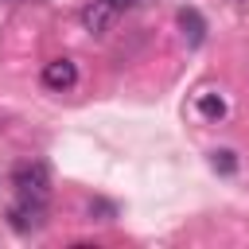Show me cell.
I'll use <instances>...</instances> for the list:
<instances>
[{"label":"cell","mask_w":249,"mask_h":249,"mask_svg":"<svg viewBox=\"0 0 249 249\" xmlns=\"http://www.w3.org/2000/svg\"><path fill=\"white\" fill-rule=\"evenodd\" d=\"M179 27L187 31L191 47H198V43H202V35H206V23H202V16H198L195 8H183V12H179Z\"/></svg>","instance_id":"6"},{"label":"cell","mask_w":249,"mask_h":249,"mask_svg":"<svg viewBox=\"0 0 249 249\" xmlns=\"http://www.w3.org/2000/svg\"><path fill=\"white\" fill-rule=\"evenodd\" d=\"M214 167H218V171H226V175H230V171H233V167H237V156H233V152H230V148H222V152H214Z\"/></svg>","instance_id":"7"},{"label":"cell","mask_w":249,"mask_h":249,"mask_svg":"<svg viewBox=\"0 0 249 249\" xmlns=\"http://www.w3.org/2000/svg\"><path fill=\"white\" fill-rule=\"evenodd\" d=\"M195 109H198L202 121H222V117L230 113V105H226L222 93H198V97H195Z\"/></svg>","instance_id":"5"},{"label":"cell","mask_w":249,"mask_h":249,"mask_svg":"<svg viewBox=\"0 0 249 249\" xmlns=\"http://www.w3.org/2000/svg\"><path fill=\"white\" fill-rule=\"evenodd\" d=\"M78 19H82V27H86L89 35H105V31L113 27V19H117V8H113L109 0H89Z\"/></svg>","instance_id":"3"},{"label":"cell","mask_w":249,"mask_h":249,"mask_svg":"<svg viewBox=\"0 0 249 249\" xmlns=\"http://www.w3.org/2000/svg\"><path fill=\"white\" fill-rule=\"evenodd\" d=\"M117 12H124V8H132V4H144V0H109Z\"/></svg>","instance_id":"8"},{"label":"cell","mask_w":249,"mask_h":249,"mask_svg":"<svg viewBox=\"0 0 249 249\" xmlns=\"http://www.w3.org/2000/svg\"><path fill=\"white\" fill-rule=\"evenodd\" d=\"M74 82H78V66L70 62V58H51L47 66H43V86L47 89H74Z\"/></svg>","instance_id":"4"},{"label":"cell","mask_w":249,"mask_h":249,"mask_svg":"<svg viewBox=\"0 0 249 249\" xmlns=\"http://www.w3.org/2000/svg\"><path fill=\"white\" fill-rule=\"evenodd\" d=\"M47 206H43V198H23L19 206H12L8 210V222H12V230H19V233H31V230H39L47 218Z\"/></svg>","instance_id":"2"},{"label":"cell","mask_w":249,"mask_h":249,"mask_svg":"<svg viewBox=\"0 0 249 249\" xmlns=\"http://www.w3.org/2000/svg\"><path fill=\"white\" fill-rule=\"evenodd\" d=\"M12 183H16V191L23 198H43L47 202V195H51V171H47V163H19L16 175H12Z\"/></svg>","instance_id":"1"}]
</instances>
